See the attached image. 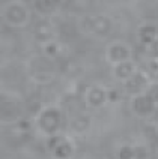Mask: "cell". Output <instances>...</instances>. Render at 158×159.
I'll return each mask as SVG.
<instances>
[{
  "instance_id": "1",
  "label": "cell",
  "mask_w": 158,
  "mask_h": 159,
  "mask_svg": "<svg viewBox=\"0 0 158 159\" xmlns=\"http://www.w3.org/2000/svg\"><path fill=\"white\" fill-rule=\"evenodd\" d=\"M20 116V108L15 104V101L9 98H0V120L5 122H12Z\"/></svg>"
},
{
  "instance_id": "2",
  "label": "cell",
  "mask_w": 158,
  "mask_h": 159,
  "mask_svg": "<svg viewBox=\"0 0 158 159\" xmlns=\"http://www.w3.org/2000/svg\"><path fill=\"white\" fill-rule=\"evenodd\" d=\"M60 125V114L56 110H48L45 111L41 117V126L45 132H54Z\"/></svg>"
},
{
  "instance_id": "3",
  "label": "cell",
  "mask_w": 158,
  "mask_h": 159,
  "mask_svg": "<svg viewBox=\"0 0 158 159\" xmlns=\"http://www.w3.org/2000/svg\"><path fill=\"white\" fill-rule=\"evenodd\" d=\"M154 107H155V102L151 96H140L134 101V110L139 114H149L154 110Z\"/></svg>"
},
{
  "instance_id": "4",
  "label": "cell",
  "mask_w": 158,
  "mask_h": 159,
  "mask_svg": "<svg viewBox=\"0 0 158 159\" xmlns=\"http://www.w3.org/2000/svg\"><path fill=\"white\" fill-rule=\"evenodd\" d=\"M89 27H92V30L93 32H97V33H101V35H104L107 33L108 30H110V21L104 17H97V18H92V20H89Z\"/></svg>"
},
{
  "instance_id": "5",
  "label": "cell",
  "mask_w": 158,
  "mask_h": 159,
  "mask_svg": "<svg viewBox=\"0 0 158 159\" xmlns=\"http://www.w3.org/2000/svg\"><path fill=\"white\" fill-rule=\"evenodd\" d=\"M8 20L12 24H21L26 20V11L21 6H12L8 11Z\"/></svg>"
},
{
  "instance_id": "6",
  "label": "cell",
  "mask_w": 158,
  "mask_h": 159,
  "mask_svg": "<svg viewBox=\"0 0 158 159\" xmlns=\"http://www.w3.org/2000/svg\"><path fill=\"white\" fill-rule=\"evenodd\" d=\"M110 59L113 60V62H122L128 57V50L122 47V45H113L112 48H110Z\"/></svg>"
},
{
  "instance_id": "7",
  "label": "cell",
  "mask_w": 158,
  "mask_h": 159,
  "mask_svg": "<svg viewBox=\"0 0 158 159\" xmlns=\"http://www.w3.org/2000/svg\"><path fill=\"white\" fill-rule=\"evenodd\" d=\"M33 71H35L36 75H44V77H47L51 72V63L48 62V60H45V59H38L33 63Z\"/></svg>"
},
{
  "instance_id": "8",
  "label": "cell",
  "mask_w": 158,
  "mask_h": 159,
  "mask_svg": "<svg viewBox=\"0 0 158 159\" xmlns=\"http://www.w3.org/2000/svg\"><path fill=\"white\" fill-rule=\"evenodd\" d=\"M51 149H53L54 155H56L57 158H60V159L69 158V155H71V146L68 144V143L62 141L60 138H59V144H57V146H51Z\"/></svg>"
},
{
  "instance_id": "9",
  "label": "cell",
  "mask_w": 158,
  "mask_h": 159,
  "mask_svg": "<svg viewBox=\"0 0 158 159\" xmlns=\"http://www.w3.org/2000/svg\"><path fill=\"white\" fill-rule=\"evenodd\" d=\"M35 36L39 39V41H50L51 38V29H50V24L48 23H39L35 29Z\"/></svg>"
},
{
  "instance_id": "10",
  "label": "cell",
  "mask_w": 158,
  "mask_h": 159,
  "mask_svg": "<svg viewBox=\"0 0 158 159\" xmlns=\"http://www.w3.org/2000/svg\"><path fill=\"white\" fill-rule=\"evenodd\" d=\"M35 8L42 14H50L56 8V2L54 0H39L35 3Z\"/></svg>"
},
{
  "instance_id": "11",
  "label": "cell",
  "mask_w": 158,
  "mask_h": 159,
  "mask_svg": "<svg viewBox=\"0 0 158 159\" xmlns=\"http://www.w3.org/2000/svg\"><path fill=\"white\" fill-rule=\"evenodd\" d=\"M145 84H146V81L141 75H132V78L128 81V89L131 92H139L141 87H145Z\"/></svg>"
},
{
  "instance_id": "12",
  "label": "cell",
  "mask_w": 158,
  "mask_h": 159,
  "mask_svg": "<svg viewBox=\"0 0 158 159\" xmlns=\"http://www.w3.org/2000/svg\"><path fill=\"white\" fill-rule=\"evenodd\" d=\"M116 75H117L119 78H127V77H131V75H132L131 63H127V62L121 63V65L116 68Z\"/></svg>"
},
{
  "instance_id": "13",
  "label": "cell",
  "mask_w": 158,
  "mask_h": 159,
  "mask_svg": "<svg viewBox=\"0 0 158 159\" xmlns=\"http://www.w3.org/2000/svg\"><path fill=\"white\" fill-rule=\"evenodd\" d=\"M89 99H90V102H92L93 105H101V104L104 102V99H105L104 92L99 90V89H95V90H92V93H90Z\"/></svg>"
},
{
  "instance_id": "14",
  "label": "cell",
  "mask_w": 158,
  "mask_h": 159,
  "mask_svg": "<svg viewBox=\"0 0 158 159\" xmlns=\"http://www.w3.org/2000/svg\"><path fill=\"white\" fill-rule=\"evenodd\" d=\"M88 125H89L88 119L80 117V119H77L75 122H72V125H71V129H72L74 132H83V131L88 128Z\"/></svg>"
},
{
  "instance_id": "15",
  "label": "cell",
  "mask_w": 158,
  "mask_h": 159,
  "mask_svg": "<svg viewBox=\"0 0 158 159\" xmlns=\"http://www.w3.org/2000/svg\"><path fill=\"white\" fill-rule=\"evenodd\" d=\"M141 38H143V42H146V44L154 42V39H155V29L154 27H145V30L141 32Z\"/></svg>"
},
{
  "instance_id": "16",
  "label": "cell",
  "mask_w": 158,
  "mask_h": 159,
  "mask_svg": "<svg viewBox=\"0 0 158 159\" xmlns=\"http://www.w3.org/2000/svg\"><path fill=\"white\" fill-rule=\"evenodd\" d=\"M119 156H121V159H132V156H134V152H132L130 147H125V149H122V150H121Z\"/></svg>"
}]
</instances>
